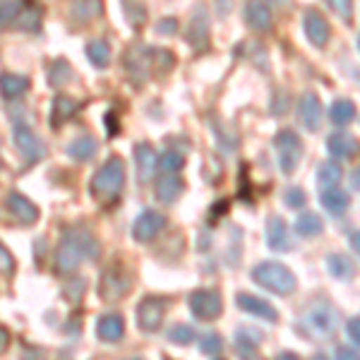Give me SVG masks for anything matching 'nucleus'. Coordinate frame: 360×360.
<instances>
[{"label":"nucleus","mask_w":360,"mask_h":360,"mask_svg":"<svg viewBox=\"0 0 360 360\" xmlns=\"http://www.w3.org/2000/svg\"><path fill=\"white\" fill-rule=\"evenodd\" d=\"M156 166L166 173H178V171H183V166H185V156L176 152V149H166L161 156H156Z\"/></svg>","instance_id":"38"},{"label":"nucleus","mask_w":360,"mask_h":360,"mask_svg":"<svg viewBox=\"0 0 360 360\" xmlns=\"http://www.w3.org/2000/svg\"><path fill=\"white\" fill-rule=\"evenodd\" d=\"M166 300L164 298H144L142 303L137 305L135 310V317H137V327L147 334H154L159 332V327L164 324V317H166Z\"/></svg>","instance_id":"10"},{"label":"nucleus","mask_w":360,"mask_h":360,"mask_svg":"<svg viewBox=\"0 0 360 360\" xmlns=\"http://www.w3.org/2000/svg\"><path fill=\"white\" fill-rule=\"evenodd\" d=\"M135 164H137V180L142 185L152 183L159 166H156V152L152 144L142 142V144H135Z\"/></svg>","instance_id":"18"},{"label":"nucleus","mask_w":360,"mask_h":360,"mask_svg":"<svg viewBox=\"0 0 360 360\" xmlns=\"http://www.w3.org/2000/svg\"><path fill=\"white\" fill-rule=\"evenodd\" d=\"M266 245L274 252H288L293 248L291 231H288V224L281 217H271L266 221Z\"/></svg>","instance_id":"17"},{"label":"nucleus","mask_w":360,"mask_h":360,"mask_svg":"<svg viewBox=\"0 0 360 360\" xmlns=\"http://www.w3.org/2000/svg\"><path fill=\"white\" fill-rule=\"evenodd\" d=\"M245 22L252 32H269L271 29V8L266 5V0H248Z\"/></svg>","instance_id":"21"},{"label":"nucleus","mask_w":360,"mask_h":360,"mask_svg":"<svg viewBox=\"0 0 360 360\" xmlns=\"http://www.w3.org/2000/svg\"><path fill=\"white\" fill-rule=\"evenodd\" d=\"M173 68V56L168 49H152V46H132L125 56V70L132 84H144L152 70L168 72Z\"/></svg>","instance_id":"3"},{"label":"nucleus","mask_w":360,"mask_h":360,"mask_svg":"<svg viewBox=\"0 0 360 360\" xmlns=\"http://www.w3.org/2000/svg\"><path fill=\"white\" fill-rule=\"evenodd\" d=\"M250 276H252V281L257 286H262L264 291L276 295H291L298 288V278L281 262H259L250 271Z\"/></svg>","instance_id":"5"},{"label":"nucleus","mask_w":360,"mask_h":360,"mask_svg":"<svg viewBox=\"0 0 360 360\" xmlns=\"http://www.w3.org/2000/svg\"><path fill=\"white\" fill-rule=\"evenodd\" d=\"M336 358H358V346H341L336 348Z\"/></svg>","instance_id":"48"},{"label":"nucleus","mask_w":360,"mask_h":360,"mask_svg":"<svg viewBox=\"0 0 360 360\" xmlns=\"http://www.w3.org/2000/svg\"><path fill=\"white\" fill-rule=\"evenodd\" d=\"M98 152V139L94 135H79L65 147V154L75 161H91Z\"/></svg>","instance_id":"26"},{"label":"nucleus","mask_w":360,"mask_h":360,"mask_svg":"<svg viewBox=\"0 0 360 360\" xmlns=\"http://www.w3.org/2000/svg\"><path fill=\"white\" fill-rule=\"evenodd\" d=\"M259 344H262V332H259V329H255V327H238L236 329L233 346L240 358H252L255 353L259 351Z\"/></svg>","instance_id":"23"},{"label":"nucleus","mask_w":360,"mask_h":360,"mask_svg":"<svg viewBox=\"0 0 360 360\" xmlns=\"http://www.w3.org/2000/svg\"><path fill=\"white\" fill-rule=\"evenodd\" d=\"M346 332H348V339H351V344L358 346V341H360V322H358V317L348 319V322H346Z\"/></svg>","instance_id":"47"},{"label":"nucleus","mask_w":360,"mask_h":360,"mask_svg":"<svg viewBox=\"0 0 360 360\" xmlns=\"http://www.w3.org/2000/svg\"><path fill=\"white\" fill-rule=\"evenodd\" d=\"M27 0H0V32L5 27H13L20 10L25 8Z\"/></svg>","instance_id":"36"},{"label":"nucleus","mask_w":360,"mask_h":360,"mask_svg":"<svg viewBox=\"0 0 360 360\" xmlns=\"http://www.w3.org/2000/svg\"><path fill=\"white\" fill-rule=\"evenodd\" d=\"M132 291V271L125 264L115 262L101 271L98 276V298L103 303H118Z\"/></svg>","instance_id":"6"},{"label":"nucleus","mask_w":360,"mask_h":360,"mask_svg":"<svg viewBox=\"0 0 360 360\" xmlns=\"http://www.w3.org/2000/svg\"><path fill=\"white\" fill-rule=\"evenodd\" d=\"M356 137L346 135V132H332V135L327 137V152L329 156H334V159H351V156H356L358 147H356Z\"/></svg>","instance_id":"27"},{"label":"nucleus","mask_w":360,"mask_h":360,"mask_svg":"<svg viewBox=\"0 0 360 360\" xmlns=\"http://www.w3.org/2000/svg\"><path fill=\"white\" fill-rule=\"evenodd\" d=\"M75 72L72 68H70L68 60H63V58H58V60H53V65H51L49 70V82L51 86H65L72 82Z\"/></svg>","instance_id":"35"},{"label":"nucleus","mask_w":360,"mask_h":360,"mask_svg":"<svg viewBox=\"0 0 360 360\" xmlns=\"http://www.w3.org/2000/svg\"><path fill=\"white\" fill-rule=\"evenodd\" d=\"M5 209H8V214L15 219L17 224L22 226H34L39 221V209L34 205L32 200H27L25 195L20 193H10L5 197Z\"/></svg>","instance_id":"13"},{"label":"nucleus","mask_w":360,"mask_h":360,"mask_svg":"<svg viewBox=\"0 0 360 360\" xmlns=\"http://www.w3.org/2000/svg\"><path fill=\"white\" fill-rule=\"evenodd\" d=\"M351 248H353V252H358V231L351 233Z\"/></svg>","instance_id":"51"},{"label":"nucleus","mask_w":360,"mask_h":360,"mask_svg":"<svg viewBox=\"0 0 360 360\" xmlns=\"http://www.w3.org/2000/svg\"><path fill=\"white\" fill-rule=\"evenodd\" d=\"M176 32H178L176 17H164V20L156 22V34H161V37H173Z\"/></svg>","instance_id":"46"},{"label":"nucleus","mask_w":360,"mask_h":360,"mask_svg":"<svg viewBox=\"0 0 360 360\" xmlns=\"http://www.w3.org/2000/svg\"><path fill=\"white\" fill-rule=\"evenodd\" d=\"M125 334V319L123 315H101L96 322V336L103 344H118Z\"/></svg>","instance_id":"22"},{"label":"nucleus","mask_w":360,"mask_h":360,"mask_svg":"<svg viewBox=\"0 0 360 360\" xmlns=\"http://www.w3.org/2000/svg\"><path fill=\"white\" fill-rule=\"evenodd\" d=\"M329 120L339 127L353 123V120H356V103L348 101V98H339V101H334L332 108H329Z\"/></svg>","instance_id":"32"},{"label":"nucleus","mask_w":360,"mask_h":360,"mask_svg":"<svg viewBox=\"0 0 360 360\" xmlns=\"http://www.w3.org/2000/svg\"><path fill=\"white\" fill-rule=\"evenodd\" d=\"M351 183H353L351 188L358 190V171H356V168H353V173H351Z\"/></svg>","instance_id":"52"},{"label":"nucleus","mask_w":360,"mask_h":360,"mask_svg":"<svg viewBox=\"0 0 360 360\" xmlns=\"http://www.w3.org/2000/svg\"><path fill=\"white\" fill-rule=\"evenodd\" d=\"M183 190H185L183 180H180L176 173H168V176L159 178V183H156V188H154V195L161 205H173V202L183 195Z\"/></svg>","instance_id":"25"},{"label":"nucleus","mask_w":360,"mask_h":360,"mask_svg":"<svg viewBox=\"0 0 360 360\" xmlns=\"http://www.w3.org/2000/svg\"><path fill=\"white\" fill-rule=\"evenodd\" d=\"M15 27L22 32H39L41 29V8L34 3H25V8L20 10L15 20Z\"/></svg>","instance_id":"31"},{"label":"nucleus","mask_w":360,"mask_h":360,"mask_svg":"<svg viewBox=\"0 0 360 360\" xmlns=\"http://www.w3.org/2000/svg\"><path fill=\"white\" fill-rule=\"evenodd\" d=\"M190 312L200 319V322H214L224 312V300L221 293L214 288H200V291L190 293Z\"/></svg>","instance_id":"9"},{"label":"nucleus","mask_w":360,"mask_h":360,"mask_svg":"<svg viewBox=\"0 0 360 360\" xmlns=\"http://www.w3.org/2000/svg\"><path fill=\"white\" fill-rule=\"evenodd\" d=\"M86 58H89V63L98 70H106L111 65V46H108L106 39H91L89 44H86Z\"/></svg>","instance_id":"30"},{"label":"nucleus","mask_w":360,"mask_h":360,"mask_svg":"<svg viewBox=\"0 0 360 360\" xmlns=\"http://www.w3.org/2000/svg\"><path fill=\"white\" fill-rule=\"evenodd\" d=\"M13 139H15V147L20 149L22 159H25V166L32 168L37 166L39 161L46 156V144L44 139L37 135L27 123H15L13 130Z\"/></svg>","instance_id":"8"},{"label":"nucleus","mask_w":360,"mask_h":360,"mask_svg":"<svg viewBox=\"0 0 360 360\" xmlns=\"http://www.w3.org/2000/svg\"><path fill=\"white\" fill-rule=\"evenodd\" d=\"M10 346V332L5 327H0V353H5Z\"/></svg>","instance_id":"49"},{"label":"nucleus","mask_w":360,"mask_h":360,"mask_svg":"<svg viewBox=\"0 0 360 360\" xmlns=\"http://www.w3.org/2000/svg\"><path fill=\"white\" fill-rule=\"evenodd\" d=\"M303 27H305L307 41H310L312 46H317V49H324V46H327L332 29H329V22L324 20V17L317 13V10H310V13L305 15Z\"/></svg>","instance_id":"20"},{"label":"nucleus","mask_w":360,"mask_h":360,"mask_svg":"<svg viewBox=\"0 0 360 360\" xmlns=\"http://www.w3.org/2000/svg\"><path fill=\"white\" fill-rule=\"evenodd\" d=\"M298 118L307 132H317L322 127V101L315 91H305L298 101Z\"/></svg>","instance_id":"15"},{"label":"nucleus","mask_w":360,"mask_h":360,"mask_svg":"<svg viewBox=\"0 0 360 360\" xmlns=\"http://www.w3.org/2000/svg\"><path fill=\"white\" fill-rule=\"evenodd\" d=\"M322 231H324V224L315 212L300 214L298 221H295V233L303 236V238H315L322 233Z\"/></svg>","instance_id":"34"},{"label":"nucleus","mask_w":360,"mask_h":360,"mask_svg":"<svg viewBox=\"0 0 360 360\" xmlns=\"http://www.w3.org/2000/svg\"><path fill=\"white\" fill-rule=\"evenodd\" d=\"M125 17H127V22H130L132 27H142L144 22H147V13H144V5L130 3L125 8Z\"/></svg>","instance_id":"43"},{"label":"nucleus","mask_w":360,"mask_h":360,"mask_svg":"<svg viewBox=\"0 0 360 360\" xmlns=\"http://www.w3.org/2000/svg\"><path fill=\"white\" fill-rule=\"evenodd\" d=\"M98 257V240L86 226H70L63 231V238L56 250V271L58 274H72L82 259Z\"/></svg>","instance_id":"1"},{"label":"nucleus","mask_w":360,"mask_h":360,"mask_svg":"<svg viewBox=\"0 0 360 360\" xmlns=\"http://www.w3.org/2000/svg\"><path fill=\"white\" fill-rule=\"evenodd\" d=\"M283 205L288 209H303L307 205V195L303 188H298V185H291V188H286V193H283Z\"/></svg>","instance_id":"40"},{"label":"nucleus","mask_w":360,"mask_h":360,"mask_svg":"<svg viewBox=\"0 0 360 360\" xmlns=\"http://www.w3.org/2000/svg\"><path fill=\"white\" fill-rule=\"evenodd\" d=\"M197 346H200V351L205 353V356H212V358H217L224 353V339L217 332L202 334L200 341H197Z\"/></svg>","instance_id":"39"},{"label":"nucleus","mask_w":360,"mask_h":360,"mask_svg":"<svg viewBox=\"0 0 360 360\" xmlns=\"http://www.w3.org/2000/svg\"><path fill=\"white\" fill-rule=\"evenodd\" d=\"M329 8L334 10L336 17L344 22H351L353 20V0H327Z\"/></svg>","instance_id":"42"},{"label":"nucleus","mask_w":360,"mask_h":360,"mask_svg":"<svg viewBox=\"0 0 360 360\" xmlns=\"http://www.w3.org/2000/svg\"><path fill=\"white\" fill-rule=\"evenodd\" d=\"M125 188V164L120 156H111L98 171L91 176L89 193L101 205H113Z\"/></svg>","instance_id":"4"},{"label":"nucleus","mask_w":360,"mask_h":360,"mask_svg":"<svg viewBox=\"0 0 360 360\" xmlns=\"http://www.w3.org/2000/svg\"><path fill=\"white\" fill-rule=\"evenodd\" d=\"M15 271V257L10 255V250L0 243V276H10Z\"/></svg>","instance_id":"45"},{"label":"nucleus","mask_w":360,"mask_h":360,"mask_svg":"<svg viewBox=\"0 0 360 360\" xmlns=\"http://www.w3.org/2000/svg\"><path fill=\"white\" fill-rule=\"evenodd\" d=\"M236 305L240 307L243 312L248 315L257 317V319H266V322H278V310L269 300L259 298V295H252V293H238L236 295Z\"/></svg>","instance_id":"14"},{"label":"nucleus","mask_w":360,"mask_h":360,"mask_svg":"<svg viewBox=\"0 0 360 360\" xmlns=\"http://www.w3.org/2000/svg\"><path fill=\"white\" fill-rule=\"evenodd\" d=\"M341 176H344V171H341V166L336 161H324L317 168V188L319 190L334 188V185H339Z\"/></svg>","instance_id":"33"},{"label":"nucleus","mask_w":360,"mask_h":360,"mask_svg":"<svg viewBox=\"0 0 360 360\" xmlns=\"http://www.w3.org/2000/svg\"><path fill=\"white\" fill-rule=\"evenodd\" d=\"M288 106H291V101H288L286 91L274 89V96H271V115H286Z\"/></svg>","instance_id":"44"},{"label":"nucleus","mask_w":360,"mask_h":360,"mask_svg":"<svg viewBox=\"0 0 360 360\" xmlns=\"http://www.w3.org/2000/svg\"><path fill=\"white\" fill-rule=\"evenodd\" d=\"M86 291V281L84 278H72V281L65 283V288H63V295L70 300V303H79L82 300V295Z\"/></svg>","instance_id":"41"},{"label":"nucleus","mask_w":360,"mask_h":360,"mask_svg":"<svg viewBox=\"0 0 360 360\" xmlns=\"http://www.w3.org/2000/svg\"><path fill=\"white\" fill-rule=\"evenodd\" d=\"M274 149H276V161L281 173L291 176L295 168H298L300 159H303V139L293 130H281L274 137Z\"/></svg>","instance_id":"7"},{"label":"nucleus","mask_w":360,"mask_h":360,"mask_svg":"<svg viewBox=\"0 0 360 360\" xmlns=\"http://www.w3.org/2000/svg\"><path fill=\"white\" fill-rule=\"evenodd\" d=\"M29 89V77H22V75L15 72H3L0 75V96L5 101H15L22 94H27Z\"/></svg>","instance_id":"29"},{"label":"nucleus","mask_w":360,"mask_h":360,"mask_svg":"<svg viewBox=\"0 0 360 360\" xmlns=\"http://www.w3.org/2000/svg\"><path fill=\"white\" fill-rule=\"evenodd\" d=\"M295 329L310 341H332L339 332V312L327 300H315L303 307Z\"/></svg>","instance_id":"2"},{"label":"nucleus","mask_w":360,"mask_h":360,"mask_svg":"<svg viewBox=\"0 0 360 360\" xmlns=\"http://www.w3.org/2000/svg\"><path fill=\"white\" fill-rule=\"evenodd\" d=\"M103 13V3L101 0H70L68 5V17L72 25H79V27H86L101 17Z\"/></svg>","instance_id":"16"},{"label":"nucleus","mask_w":360,"mask_h":360,"mask_svg":"<svg viewBox=\"0 0 360 360\" xmlns=\"http://www.w3.org/2000/svg\"><path fill=\"white\" fill-rule=\"evenodd\" d=\"M281 358H298V353H288V351H283V353H281Z\"/></svg>","instance_id":"53"},{"label":"nucleus","mask_w":360,"mask_h":360,"mask_svg":"<svg viewBox=\"0 0 360 360\" xmlns=\"http://www.w3.org/2000/svg\"><path fill=\"white\" fill-rule=\"evenodd\" d=\"M229 13H231V3H229V0H221V10H219V15L226 17Z\"/></svg>","instance_id":"50"},{"label":"nucleus","mask_w":360,"mask_h":360,"mask_svg":"<svg viewBox=\"0 0 360 360\" xmlns=\"http://www.w3.org/2000/svg\"><path fill=\"white\" fill-rule=\"evenodd\" d=\"M79 111V101L68 94H58L51 103V118H49V125L53 130H60L63 125L68 123L70 118H75Z\"/></svg>","instance_id":"19"},{"label":"nucleus","mask_w":360,"mask_h":360,"mask_svg":"<svg viewBox=\"0 0 360 360\" xmlns=\"http://www.w3.org/2000/svg\"><path fill=\"white\" fill-rule=\"evenodd\" d=\"M166 339L178 346H190L197 339V332H195V327H190V324H173V327L168 329Z\"/></svg>","instance_id":"37"},{"label":"nucleus","mask_w":360,"mask_h":360,"mask_svg":"<svg viewBox=\"0 0 360 360\" xmlns=\"http://www.w3.org/2000/svg\"><path fill=\"white\" fill-rule=\"evenodd\" d=\"M209 13H207V5L200 3L195 8V15L193 20H190L188 25V34H185V39H188V44L193 46L195 51H207L209 49V39H212V34H209Z\"/></svg>","instance_id":"11"},{"label":"nucleus","mask_w":360,"mask_h":360,"mask_svg":"<svg viewBox=\"0 0 360 360\" xmlns=\"http://www.w3.org/2000/svg\"><path fill=\"white\" fill-rule=\"evenodd\" d=\"M164 226H166L164 214L154 212V209H147V212L139 214L135 219V224H132V238H135L137 243H149L164 231Z\"/></svg>","instance_id":"12"},{"label":"nucleus","mask_w":360,"mask_h":360,"mask_svg":"<svg viewBox=\"0 0 360 360\" xmlns=\"http://www.w3.org/2000/svg\"><path fill=\"white\" fill-rule=\"evenodd\" d=\"M324 262H327V271L336 281H351V278L356 276V264H353V259L348 257V255L332 252V255H327Z\"/></svg>","instance_id":"28"},{"label":"nucleus","mask_w":360,"mask_h":360,"mask_svg":"<svg viewBox=\"0 0 360 360\" xmlns=\"http://www.w3.org/2000/svg\"><path fill=\"white\" fill-rule=\"evenodd\" d=\"M319 200H322V207L327 209L332 217H344L346 209L351 207V197H348L346 190H341L339 185L319 190Z\"/></svg>","instance_id":"24"}]
</instances>
